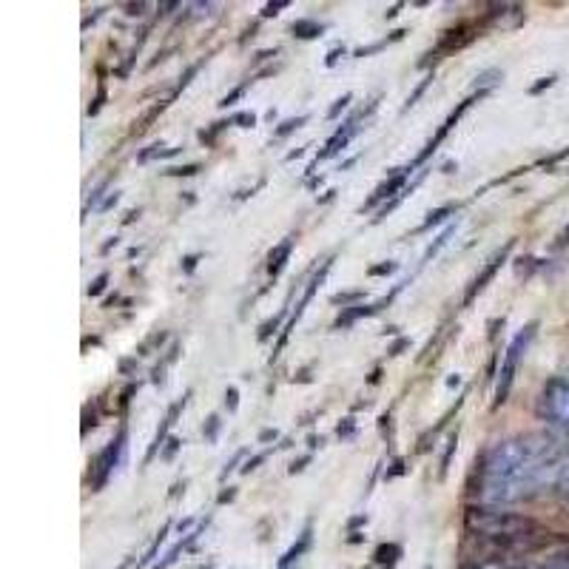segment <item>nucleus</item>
<instances>
[{"mask_svg": "<svg viewBox=\"0 0 569 569\" xmlns=\"http://www.w3.org/2000/svg\"><path fill=\"white\" fill-rule=\"evenodd\" d=\"M464 524L470 532L481 535V538H492V541H518L530 532H535V521L518 513H507L501 507H470L464 513Z\"/></svg>", "mask_w": 569, "mask_h": 569, "instance_id": "nucleus-1", "label": "nucleus"}, {"mask_svg": "<svg viewBox=\"0 0 569 569\" xmlns=\"http://www.w3.org/2000/svg\"><path fill=\"white\" fill-rule=\"evenodd\" d=\"M535 327H538V322H530V325L521 327V330L513 336V342L507 344L501 370H498V384H495L492 410H498V407L507 401V396H510V390H513V382H515V373H518V365H521L524 353H527V347H530V342H532V336H535Z\"/></svg>", "mask_w": 569, "mask_h": 569, "instance_id": "nucleus-2", "label": "nucleus"}, {"mask_svg": "<svg viewBox=\"0 0 569 569\" xmlns=\"http://www.w3.org/2000/svg\"><path fill=\"white\" fill-rule=\"evenodd\" d=\"M538 415L546 418L549 424L561 427V430H569V382L552 379L541 399H538Z\"/></svg>", "mask_w": 569, "mask_h": 569, "instance_id": "nucleus-3", "label": "nucleus"}, {"mask_svg": "<svg viewBox=\"0 0 569 569\" xmlns=\"http://www.w3.org/2000/svg\"><path fill=\"white\" fill-rule=\"evenodd\" d=\"M123 456H125V430H120V436L92 461V487L94 489H103L106 481L114 475V470L123 464Z\"/></svg>", "mask_w": 569, "mask_h": 569, "instance_id": "nucleus-4", "label": "nucleus"}, {"mask_svg": "<svg viewBox=\"0 0 569 569\" xmlns=\"http://www.w3.org/2000/svg\"><path fill=\"white\" fill-rule=\"evenodd\" d=\"M330 265H333V259H327L322 268H319V273L311 279V284H308V288H305V294H302V299L296 302V311L291 313V319H288V325H284V330H282V336H279V342H276V347H273V359H276V356H279V350L284 347V342H288V336H291V330L296 327V322L302 319V313H305V308H308V302L313 299V294L322 288V282H325V276H327V270H330Z\"/></svg>", "mask_w": 569, "mask_h": 569, "instance_id": "nucleus-5", "label": "nucleus"}, {"mask_svg": "<svg viewBox=\"0 0 569 569\" xmlns=\"http://www.w3.org/2000/svg\"><path fill=\"white\" fill-rule=\"evenodd\" d=\"M473 103H475V94H473V97H467L464 103H458V108H456V111H450V117H447V120H444V125H442V128L436 131V137H433L430 142H427V146H424V151H421V154H418V157H415V160H413V163L407 165V171H410V174H413V171H415L418 165H424V163H427V157H430V154H436V151H439V146L444 142V137H447V134L453 131V125H456V123L461 120V114H464V111H467V108H470Z\"/></svg>", "mask_w": 569, "mask_h": 569, "instance_id": "nucleus-6", "label": "nucleus"}, {"mask_svg": "<svg viewBox=\"0 0 569 569\" xmlns=\"http://www.w3.org/2000/svg\"><path fill=\"white\" fill-rule=\"evenodd\" d=\"M513 245H515V239H510V242H507V245H504L501 251H495V254H492V259H489V262H487V265L481 268V273H478V276L473 279V284H470V288H467V294H464V308H467V305H473V299H475V296H478V294H481V291L487 288V284L492 282V276L498 273V268H501V265L507 262V256H510Z\"/></svg>", "mask_w": 569, "mask_h": 569, "instance_id": "nucleus-7", "label": "nucleus"}, {"mask_svg": "<svg viewBox=\"0 0 569 569\" xmlns=\"http://www.w3.org/2000/svg\"><path fill=\"white\" fill-rule=\"evenodd\" d=\"M188 396H191V393H185L182 399H177V401L168 407V413H165V418H163V424H160V430H157V436H154V442H151V447H149L146 458H142V464H151V461H154V456H157V453H163L165 442L171 439V436H168V433H171V427L177 424L180 413H182V410H185V404H188Z\"/></svg>", "mask_w": 569, "mask_h": 569, "instance_id": "nucleus-8", "label": "nucleus"}, {"mask_svg": "<svg viewBox=\"0 0 569 569\" xmlns=\"http://www.w3.org/2000/svg\"><path fill=\"white\" fill-rule=\"evenodd\" d=\"M407 180H410L407 165H404V168H396V171H393V174H390V177H387V180H384V182H382V185H379L373 194H370V199L362 205V211H370V208H376V205H379V202H384V199H387V202H390V199H396V196L404 191Z\"/></svg>", "mask_w": 569, "mask_h": 569, "instance_id": "nucleus-9", "label": "nucleus"}, {"mask_svg": "<svg viewBox=\"0 0 569 569\" xmlns=\"http://www.w3.org/2000/svg\"><path fill=\"white\" fill-rule=\"evenodd\" d=\"M311 541H313V524L308 521L305 524V530H302V535H299V541L288 549V552H284L282 558H279V569H288V566H294L305 552H308V546H311Z\"/></svg>", "mask_w": 569, "mask_h": 569, "instance_id": "nucleus-10", "label": "nucleus"}, {"mask_svg": "<svg viewBox=\"0 0 569 569\" xmlns=\"http://www.w3.org/2000/svg\"><path fill=\"white\" fill-rule=\"evenodd\" d=\"M291 251H294V239H282V242L268 254V273H270L273 279L284 270V265H288V259H291Z\"/></svg>", "mask_w": 569, "mask_h": 569, "instance_id": "nucleus-11", "label": "nucleus"}, {"mask_svg": "<svg viewBox=\"0 0 569 569\" xmlns=\"http://www.w3.org/2000/svg\"><path fill=\"white\" fill-rule=\"evenodd\" d=\"M399 558H401V546L399 544H379V549L373 552V561L379 566H384V569H393L399 563Z\"/></svg>", "mask_w": 569, "mask_h": 569, "instance_id": "nucleus-12", "label": "nucleus"}, {"mask_svg": "<svg viewBox=\"0 0 569 569\" xmlns=\"http://www.w3.org/2000/svg\"><path fill=\"white\" fill-rule=\"evenodd\" d=\"M456 231H458V220H456V223H450V225L444 228V234H442V237H436V239L430 242V248H427V251H424V256H421V265L430 262V259H433V256H436V254H439V251H442V248H444V245L453 239V234H456Z\"/></svg>", "mask_w": 569, "mask_h": 569, "instance_id": "nucleus-13", "label": "nucleus"}, {"mask_svg": "<svg viewBox=\"0 0 569 569\" xmlns=\"http://www.w3.org/2000/svg\"><path fill=\"white\" fill-rule=\"evenodd\" d=\"M291 32H294V37H299V40H313V37H322L325 26H322V23H316V20L302 18V20H296V23L291 26Z\"/></svg>", "mask_w": 569, "mask_h": 569, "instance_id": "nucleus-14", "label": "nucleus"}, {"mask_svg": "<svg viewBox=\"0 0 569 569\" xmlns=\"http://www.w3.org/2000/svg\"><path fill=\"white\" fill-rule=\"evenodd\" d=\"M168 530H171V521H165L163 524V530L157 532V538H154V544L149 546V552L146 555H142L139 561H137V569H146V566H154V558H157V549L165 544V535H168Z\"/></svg>", "mask_w": 569, "mask_h": 569, "instance_id": "nucleus-15", "label": "nucleus"}, {"mask_svg": "<svg viewBox=\"0 0 569 569\" xmlns=\"http://www.w3.org/2000/svg\"><path fill=\"white\" fill-rule=\"evenodd\" d=\"M450 213H456V205H442V208H436V211H430L427 213V220L418 225V234H424V231H430L433 225H442Z\"/></svg>", "mask_w": 569, "mask_h": 569, "instance_id": "nucleus-16", "label": "nucleus"}, {"mask_svg": "<svg viewBox=\"0 0 569 569\" xmlns=\"http://www.w3.org/2000/svg\"><path fill=\"white\" fill-rule=\"evenodd\" d=\"M220 427H223L220 415H208V418H205V424H202V436H205L208 444H217V439H220Z\"/></svg>", "mask_w": 569, "mask_h": 569, "instance_id": "nucleus-17", "label": "nucleus"}, {"mask_svg": "<svg viewBox=\"0 0 569 569\" xmlns=\"http://www.w3.org/2000/svg\"><path fill=\"white\" fill-rule=\"evenodd\" d=\"M501 77H504V71H501V68H489V71H484V75L475 80V89L487 94V89H492L495 83H501Z\"/></svg>", "mask_w": 569, "mask_h": 569, "instance_id": "nucleus-18", "label": "nucleus"}, {"mask_svg": "<svg viewBox=\"0 0 569 569\" xmlns=\"http://www.w3.org/2000/svg\"><path fill=\"white\" fill-rule=\"evenodd\" d=\"M555 489L563 495V498H569V453L561 458V467H558V481H555Z\"/></svg>", "mask_w": 569, "mask_h": 569, "instance_id": "nucleus-19", "label": "nucleus"}, {"mask_svg": "<svg viewBox=\"0 0 569 569\" xmlns=\"http://www.w3.org/2000/svg\"><path fill=\"white\" fill-rule=\"evenodd\" d=\"M165 154H168V149L163 146V142H154V146H149L146 151H139V154H137V163H151V160H165Z\"/></svg>", "mask_w": 569, "mask_h": 569, "instance_id": "nucleus-20", "label": "nucleus"}, {"mask_svg": "<svg viewBox=\"0 0 569 569\" xmlns=\"http://www.w3.org/2000/svg\"><path fill=\"white\" fill-rule=\"evenodd\" d=\"M284 316H288V311H282V313H279V316H273V319H268V322H265V325H262V327H259V333H256V339H259V342H268V339H270V336H273V333H276V327H279V325H282V319H284Z\"/></svg>", "mask_w": 569, "mask_h": 569, "instance_id": "nucleus-21", "label": "nucleus"}, {"mask_svg": "<svg viewBox=\"0 0 569 569\" xmlns=\"http://www.w3.org/2000/svg\"><path fill=\"white\" fill-rule=\"evenodd\" d=\"M305 123H308V114H299V117H291V120H284V123H282V125H279V128H276L273 134H276V137H288L291 131L302 128Z\"/></svg>", "mask_w": 569, "mask_h": 569, "instance_id": "nucleus-22", "label": "nucleus"}, {"mask_svg": "<svg viewBox=\"0 0 569 569\" xmlns=\"http://www.w3.org/2000/svg\"><path fill=\"white\" fill-rule=\"evenodd\" d=\"M362 296H365V291H350V294H336V296H330V302L344 308V305H350V302H359Z\"/></svg>", "mask_w": 569, "mask_h": 569, "instance_id": "nucleus-23", "label": "nucleus"}, {"mask_svg": "<svg viewBox=\"0 0 569 569\" xmlns=\"http://www.w3.org/2000/svg\"><path fill=\"white\" fill-rule=\"evenodd\" d=\"M350 100H353V94H342V97H339V100H336V103L327 108V120H336V117H339V114H342V111L350 106Z\"/></svg>", "mask_w": 569, "mask_h": 569, "instance_id": "nucleus-24", "label": "nucleus"}, {"mask_svg": "<svg viewBox=\"0 0 569 569\" xmlns=\"http://www.w3.org/2000/svg\"><path fill=\"white\" fill-rule=\"evenodd\" d=\"M180 447H182V442H180V439H177V436H171V439H168V442H165V447H163V453H160V458H163V461H171V458H174V456H177V453H180Z\"/></svg>", "mask_w": 569, "mask_h": 569, "instance_id": "nucleus-25", "label": "nucleus"}, {"mask_svg": "<svg viewBox=\"0 0 569 569\" xmlns=\"http://www.w3.org/2000/svg\"><path fill=\"white\" fill-rule=\"evenodd\" d=\"M106 284H108V273H97L89 284V296H100L106 291Z\"/></svg>", "mask_w": 569, "mask_h": 569, "instance_id": "nucleus-26", "label": "nucleus"}, {"mask_svg": "<svg viewBox=\"0 0 569 569\" xmlns=\"http://www.w3.org/2000/svg\"><path fill=\"white\" fill-rule=\"evenodd\" d=\"M231 123L239 125V128H254V125H256V114H254V111H239V114H234Z\"/></svg>", "mask_w": 569, "mask_h": 569, "instance_id": "nucleus-27", "label": "nucleus"}, {"mask_svg": "<svg viewBox=\"0 0 569 569\" xmlns=\"http://www.w3.org/2000/svg\"><path fill=\"white\" fill-rule=\"evenodd\" d=\"M108 182H111V180H103V182H100V185L94 188V194H92V199L86 202V211H83V213H89V208H94V205H103L100 199L106 196V188H108Z\"/></svg>", "mask_w": 569, "mask_h": 569, "instance_id": "nucleus-28", "label": "nucleus"}, {"mask_svg": "<svg viewBox=\"0 0 569 569\" xmlns=\"http://www.w3.org/2000/svg\"><path fill=\"white\" fill-rule=\"evenodd\" d=\"M396 270H399V262H382V265L368 268L370 276H390V273H396Z\"/></svg>", "mask_w": 569, "mask_h": 569, "instance_id": "nucleus-29", "label": "nucleus"}, {"mask_svg": "<svg viewBox=\"0 0 569 569\" xmlns=\"http://www.w3.org/2000/svg\"><path fill=\"white\" fill-rule=\"evenodd\" d=\"M245 456H248V450H237V453H234V458H231V461H228V464L223 467L220 478L225 481V478H228V473H234V470H237V464H239V461H245Z\"/></svg>", "mask_w": 569, "mask_h": 569, "instance_id": "nucleus-30", "label": "nucleus"}, {"mask_svg": "<svg viewBox=\"0 0 569 569\" xmlns=\"http://www.w3.org/2000/svg\"><path fill=\"white\" fill-rule=\"evenodd\" d=\"M430 80H433V77H424V80H421V83L415 86V92H413V94L407 97V103H404V111H410V108L415 106V100H418V97L424 94V89H427V86H430Z\"/></svg>", "mask_w": 569, "mask_h": 569, "instance_id": "nucleus-31", "label": "nucleus"}, {"mask_svg": "<svg viewBox=\"0 0 569 569\" xmlns=\"http://www.w3.org/2000/svg\"><path fill=\"white\" fill-rule=\"evenodd\" d=\"M248 86H251V83H242V86H237V89H234L231 94H225V97L220 100V106H223V108H228L231 103H237V100H239V97H242V94L248 92Z\"/></svg>", "mask_w": 569, "mask_h": 569, "instance_id": "nucleus-32", "label": "nucleus"}, {"mask_svg": "<svg viewBox=\"0 0 569 569\" xmlns=\"http://www.w3.org/2000/svg\"><path fill=\"white\" fill-rule=\"evenodd\" d=\"M165 174H168V177H194V174H199V165H196V163H191V165H180V168H168Z\"/></svg>", "mask_w": 569, "mask_h": 569, "instance_id": "nucleus-33", "label": "nucleus"}, {"mask_svg": "<svg viewBox=\"0 0 569 569\" xmlns=\"http://www.w3.org/2000/svg\"><path fill=\"white\" fill-rule=\"evenodd\" d=\"M265 458H268V453H256V456L245 458V464L239 467V473H245V475H248V473H254V470H256V467H259V464H262Z\"/></svg>", "mask_w": 569, "mask_h": 569, "instance_id": "nucleus-34", "label": "nucleus"}, {"mask_svg": "<svg viewBox=\"0 0 569 569\" xmlns=\"http://www.w3.org/2000/svg\"><path fill=\"white\" fill-rule=\"evenodd\" d=\"M225 404H228V410H231V413H237V410H239V390H237L234 384L225 390Z\"/></svg>", "mask_w": 569, "mask_h": 569, "instance_id": "nucleus-35", "label": "nucleus"}, {"mask_svg": "<svg viewBox=\"0 0 569 569\" xmlns=\"http://www.w3.org/2000/svg\"><path fill=\"white\" fill-rule=\"evenodd\" d=\"M456 444H458V433H453L450 442H447V453H444V458H442V475L447 473V464H450V456L456 453Z\"/></svg>", "mask_w": 569, "mask_h": 569, "instance_id": "nucleus-36", "label": "nucleus"}, {"mask_svg": "<svg viewBox=\"0 0 569 569\" xmlns=\"http://www.w3.org/2000/svg\"><path fill=\"white\" fill-rule=\"evenodd\" d=\"M353 430H356V421H353V418H344V421L336 427V436H339V439H350Z\"/></svg>", "mask_w": 569, "mask_h": 569, "instance_id": "nucleus-37", "label": "nucleus"}, {"mask_svg": "<svg viewBox=\"0 0 569 569\" xmlns=\"http://www.w3.org/2000/svg\"><path fill=\"white\" fill-rule=\"evenodd\" d=\"M555 80H558V77H555V75H549V77H541V80H538V83H535V86H530V94H532V97H535V94H541V92H544V89H549V86H555Z\"/></svg>", "mask_w": 569, "mask_h": 569, "instance_id": "nucleus-38", "label": "nucleus"}, {"mask_svg": "<svg viewBox=\"0 0 569 569\" xmlns=\"http://www.w3.org/2000/svg\"><path fill=\"white\" fill-rule=\"evenodd\" d=\"M344 54H347V51H344V46L330 49V51H327V57H325V65H327V68H333V65L339 63V57H344Z\"/></svg>", "mask_w": 569, "mask_h": 569, "instance_id": "nucleus-39", "label": "nucleus"}, {"mask_svg": "<svg viewBox=\"0 0 569 569\" xmlns=\"http://www.w3.org/2000/svg\"><path fill=\"white\" fill-rule=\"evenodd\" d=\"M404 470H407V467H404V458H396V461H393V467L384 473V481H393L396 475H404Z\"/></svg>", "mask_w": 569, "mask_h": 569, "instance_id": "nucleus-40", "label": "nucleus"}, {"mask_svg": "<svg viewBox=\"0 0 569 569\" xmlns=\"http://www.w3.org/2000/svg\"><path fill=\"white\" fill-rule=\"evenodd\" d=\"M541 569H569V558H566V555H555V558L546 561Z\"/></svg>", "mask_w": 569, "mask_h": 569, "instance_id": "nucleus-41", "label": "nucleus"}, {"mask_svg": "<svg viewBox=\"0 0 569 569\" xmlns=\"http://www.w3.org/2000/svg\"><path fill=\"white\" fill-rule=\"evenodd\" d=\"M288 6V0H276V4H268L265 9H262V18H273V15H279V9H284Z\"/></svg>", "mask_w": 569, "mask_h": 569, "instance_id": "nucleus-42", "label": "nucleus"}, {"mask_svg": "<svg viewBox=\"0 0 569 569\" xmlns=\"http://www.w3.org/2000/svg\"><path fill=\"white\" fill-rule=\"evenodd\" d=\"M146 9H149V4H125V15H131V18L146 15Z\"/></svg>", "mask_w": 569, "mask_h": 569, "instance_id": "nucleus-43", "label": "nucleus"}, {"mask_svg": "<svg viewBox=\"0 0 569 569\" xmlns=\"http://www.w3.org/2000/svg\"><path fill=\"white\" fill-rule=\"evenodd\" d=\"M196 262H199V254H188V256H182V270H185V273H194Z\"/></svg>", "mask_w": 569, "mask_h": 569, "instance_id": "nucleus-44", "label": "nucleus"}, {"mask_svg": "<svg viewBox=\"0 0 569 569\" xmlns=\"http://www.w3.org/2000/svg\"><path fill=\"white\" fill-rule=\"evenodd\" d=\"M308 464H311V456H302V458H296V461L288 467V473H291V475H296V473H302Z\"/></svg>", "mask_w": 569, "mask_h": 569, "instance_id": "nucleus-45", "label": "nucleus"}, {"mask_svg": "<svg viewBox=\"0 0 569 569\" xmlns=\"http://www.w3.org/2000/svg\"><path fill=\"white\" fill-rule=\"evenodd\" d=\"M407 347H410V339H404V336H401V339H396V342H393V347H390L387 353H390V356H399V353H401V350H407Z\"/></svg>", "mask_w": 569, "mask_h": 569, "instance_id": "nucleus-46", "label": "nucleus"}, {"mask_svg": "<svg viewBox=\"0 0 569 569\" xmlns=\"http://www.w3.org/2000/svg\"><path fill=\"white\" fill-rule=\"evenodd\" d=\"M237 498V487H228L225 492H220V498H217V504H231Z\"/></svg>", "mask_w": 569, "mask_h": 569, "instance_id": "nucleus-47", "label": "nucleus"}, {"mask_svg": "<svg viewBox=\"0 0 569 569\" xmlns=\"http://www.w3.org/2000/svg\"><path fill=\"white\" fill-rule=\"evenodd\" d=\"M103 100H106V89L100 86V92H97V97H94V106L89 108V114H97V111H100V106H103Z\"/></svg>", "mask_w": 569, "mask_h": 569, "instance_id": "nucleus-48", "label": "nucleus"}, {"mask_svg": "<svg viewBox=\"0 0 569 569\" xmlns=\"http://www.w3.org/2000/svg\"><path fill=\"white\" fill-rule=\"evenodd\" d=\"M117 202H120V194H117V191H114V194H108V196H106V199H103V205H100V211H108V208H114V205H117Z\"/></svg>", "mask_w": 569, "mask_h": 569, "instance_id": "nucleus-49", "label": "nucleus"}, {"mask_svg": "<svg viewBox=\"0 0 569 569\" xmlns=\"http://www.w3.org/2000/svg\"><path fill=\"white\" fill-rule=\"evenodd\" d=\"M276 439H279L276 430H262V433H259V442H262V444H265V442H276Z\"/></svg>", "mask_w": 569, "mask_h": 569, "instance_id": "nucleus-50", "label": "nucleus"}, {"mask_svg": "<svg viewBox=\"0 0 569 569\" xmlns=\"http://www.w3.org/2000/svg\"><path fill=\"white\" fill-rule=\"evenodd\" d=\"M362 524H368V515H356V518H350V530H356V527H362Z\"/></svg>", "mask_w": 569, "mask_h": 569, "instance_id": "nucleus-51", "label": "nucleus"}, {"mask_svg": "<svg viewBox=\"0 0 569 569\" xmlns=\"http://www.w3.org/2000/svg\"><path fill=\"white\" fill-rule=\"evenodd\" d=\"M163 373H165V368H163V365H160V368H154V384H163V382H165V376H163Z\"/></svg>", "mask_w": 569, "mask_h": 569, "instance_id": "nucleus-52", "label": "nucleus"}, {"mask_svg": "<svg viewBox=\"0 0 569 569\" xmlns=\"http://www.w3.org/2000/svg\"><path fill=\"white\" fill-rule=\"evenodd\" d=\"M325 442H322V436H308V447L311 450H316V447H322Z\"/></svg>", "mask_w": 569, "mask_h": 569, "instance_id": "nucleus-53", "label": "nucleus"}, {"mask_svg": "<svg viewBox=\"0 0 569 569\" xmlns=\"http://www.w3.org/2000/svg\"><path fill=\"white\" fill-rule=\"evenodd\" d=\"M399 12H401V4H396V6H390V9H387V12H384V18H387V20H393V18H396V15H399Z\"/></svg>", "mask_w": 569, "mask_h": 569, "instance_id": "nucleus-54", "label": "nucleus"}, {"mask_svg": "<svg viewBox=\"0 0 569 569\" xmlns=\"http://www.w3.org/2000/svg\"><path fill=\"white\" fill-rule=\"evenodd\" d=\"M478 569H507V566H501V563H498V561H487V563H481Z\"/></svg>", "mask_w": 569, "mask_h": 569, "instance_id": "nucleus-55", "label": "nucleus"}, {"mask_svg": "<svg viewBox=\"0 0 569 569\" xmlns=\"http://www.w3.org/2000/svg\"><path fill=\"white\" fill-rule=\"evenodd\" d=\"M171 9H180V4H160V15H168Z\"/></svg>", "mask_w": 569, "mask_h": 569, "instance_id": "nucleus-56", "label": "nucleus"}, {"mask_svg": "<svg viewBox=\"0 0 569 569\" xmlns=\"http://www.w3.org/2000/svg\"><path fill=\"white\" fill-rule=\"evenodd\" d=\"M558 245H569V225L563 228V234H561V242Z\"/></svg>", "mask_w": 569, "mask_h": 569, "instance_id": "nucleus-57", "label": "nucleus"}, {"mask_svg": "<svg viewBox=\"0 0 569 569\" xmlns=\"http://www.w3.org/2000/svg\"><path fill=\"white\" fill-rule=\"evenodd\" d=\"M114 245H117V237H114V239H108V242H106V245H103V254H106V251H111V248H114Z\"/></svg>", "mask_w": 569, "mask_h": 569, "instance_id": "nucleus-58", "label": "nucleus"}, {"mask_svg": "<svg viewBox=\"0 0 569 569\" xmlns=\"http://www.w3.org/2000/svg\"><path fill=\"white\" fill-rule=\"evenodd\" d=\"M521 569H530V566H521Z\"/></svg>", "mask_w": 569, "mask_h": 569, "instance_id": "nucleus-59", "label": "nucleus"}, {"mask_svg": "<svg viewBox=\"0 0 569 569\" xmlns=\"http://www.w3.org/2000/svg\"><path fill=\"white\" fill-rule=\"evenodd\" d=\"M288 569H291V566H288Z\"/></svg>", "mask_w": 569, "mask_h": 569, "instance_id": "nucleus-60", "label": "nucleus"}]
</instances>
